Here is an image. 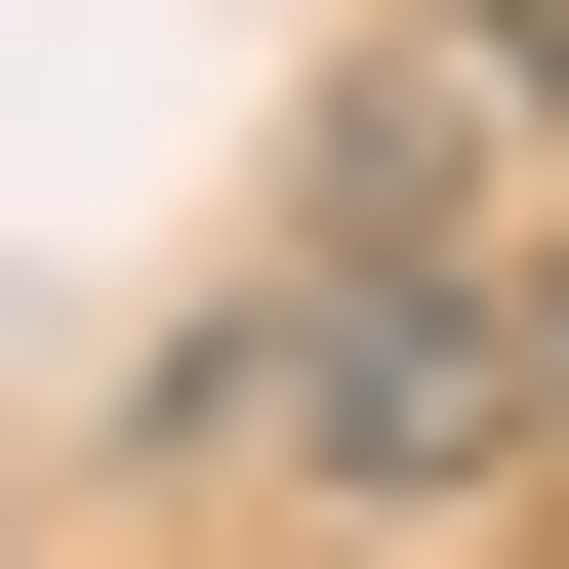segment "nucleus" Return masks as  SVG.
<instances>
[{"label":"nucleus","instance_id":"obj_1","mask_svg":"<svg viewBox=\"0 0 569 569\" xmlns=\"http://www.w3.org/2000/svg\"><path fill=\"white\" fill-rule=\"evenodd\" d=\"M163 407H203V448H284V488H488V448H529V284H448V163L367 122L326 244L244 284V367H163Z\"/></svg>","mask_w":569,"mask_h":569},{"label":"nucleus","instance_id":"obj_3","mask_svg":"<svg viewBox=\"0 0 569 569\" xmlns=\"http://www.w3.org/2000/svg\"><path fill=\"white\" fill-rule=\"evenodd\" d=\"M529 82H569V0H529Z\"/></svg>","mask_w":569,"mask_h":569},{"label":"nucleus","instance_id":"obj_2","mask_svg":"<svg viewBox=\"0 0 569 569\" xmlns=\"http://www.w3.org/2000/svg\"><path fill=\"white\" fill-rule=\"evenodd\" d=\"M529 448H569V244H529Z\"/></svg>","mask_w":569,"mask_h":569}]
</instances>
